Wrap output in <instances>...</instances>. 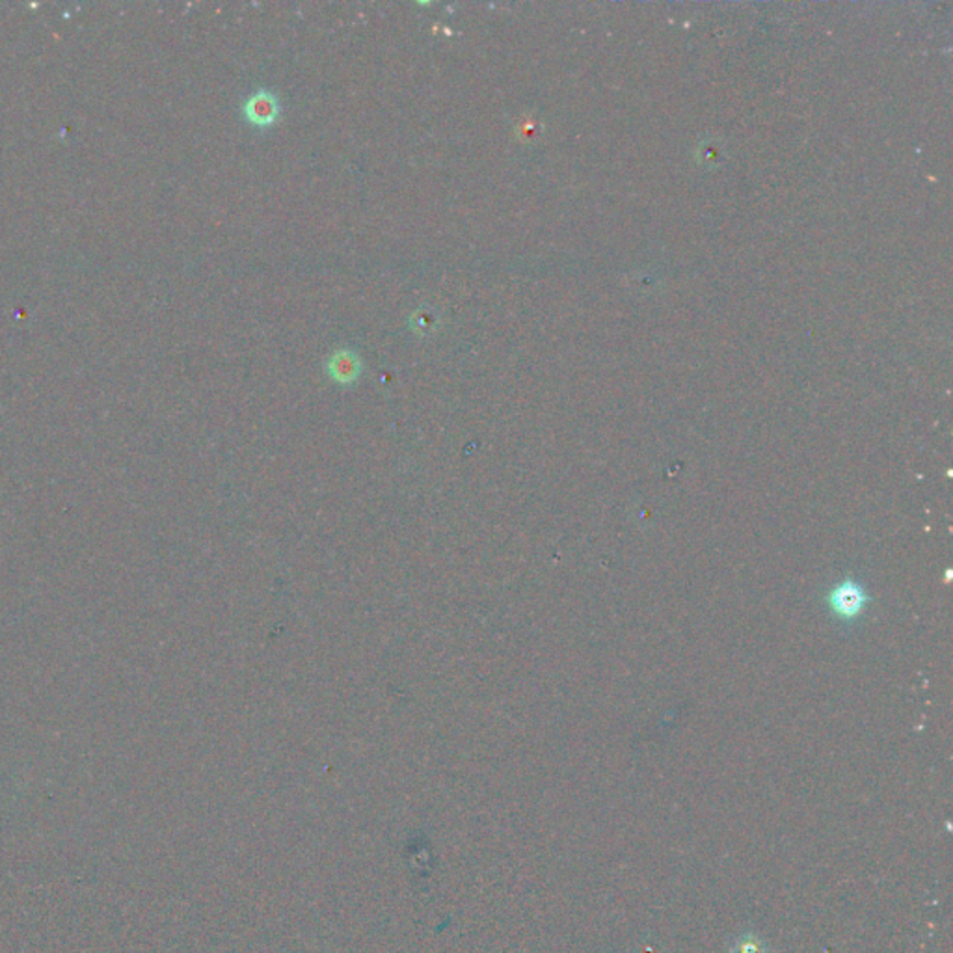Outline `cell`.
<instances>
[{
  "mask_svg": "<svg viewBox=\"0 0 953 953\" xmlns=\"http://www.w3.org/2000/svg\"><path fill=\"white\" fill-rule=\"evenodd\" d=\"M829 604H831V609L838 616H842V619H853V616L861 614L866 604V594L861 585H856L855 582H851V579H848V582H844L842 585H838L836 589L831 590Z\"/></svg>",
  "mask_w": 953,
  "mask_h": 953,
  "instance_id": "1",
  "label": "cell"
},
{
  "mask_svg": "<svg viewBox=\"0 0 953 953\" xmlns=\"http://www.w3.org/2000/svg\"><path fill=\"white\" fill-rule=\"evenodd\" d=\"M245 114L257 127L272 125L279 114V105L270 91H257L246 101Z\"/></svg>",
  "mask_w": 953,
  "mask_h": 953,
  "instance_id": "2",
  "label": "cell"
},
{
  "mask_svg": "<svg viewBox=\"0 0 953 953\" xmlns=\"http://www.w3.org/2000/svg\"><path fill=\"white\" fill-rule=\"evenodd\" d=\"M360 371H362V362L352 350L335 352L328 362L330 377L340 384H352L360 377Z\"/></svg>",
  "mask_w": 953,
  "mask_h": 953,
  "instance_id": "3",
  "label": "cell"
},
{
  "mask_svg": "<svg viewBox=\"0 0 953 953\" xmlns=\"http://www.w3.org/2000/svg\"><path fill=\"white\" fill-rule=\"evenodd\" d=\"M436 324H438L436 315H434V313H428V311H425V309L416 311L414 316H412V326H414L412 330H416V332H421V333L431 332V330L436 328Z\"/></svg>",
  "mask_w": 953,
  "mask_h": 953,
  "instance_id": "4",
  "label": "cell"
}]
</instances>
